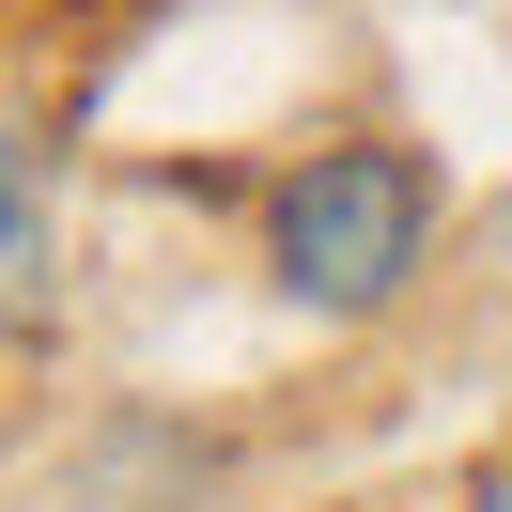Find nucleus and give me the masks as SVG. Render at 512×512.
I'll return each mask as SVG.
<instances>
[{"mask_svg":"<svg viewBox=\"0 0 512 512\" xmlns=\"http://www.w3.org/2000/svg\"><path fill=\"white\" fill-rule=\"evenodd\" d=\"M466 512H512V466H481V481H466Z\"/></svg>","mask_w":512,"mask_h":512,"instance_id":"3","label":"nucleus"},{"mask_svg":"<svg viewBox=\"0 0 512 512\" xmlns=\"http://www.w3.org/2000/svg\"><path fill=\"white\" fill-rule=\"evenodd\" d=\"M47 311H63V171L0 109V342H32Z\"/></svg>","mask_w":512,"mask_h":512,"instance_id":"2","label":"nucleus"},{"mask_svg":"<svg viewBox=\"0 0 512 512\" xmlns=\"http://www.w3.org/2000/svg\"><path fill=\"white\" fill-rule=\"evenodd\" d=\"M435 264V156L419 140H311L264 187V280L326 326H373Z\"/></svg>","mask_w":512,"mask_h":512,"instance_id":"1","label":"nucleus"}]
</instances>
